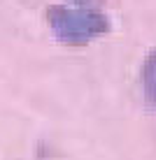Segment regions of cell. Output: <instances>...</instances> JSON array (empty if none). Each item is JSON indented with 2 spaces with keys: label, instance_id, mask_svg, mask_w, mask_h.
<instances>
[{
  "label": "cell",
  "instance_id": "cell-1",
  "mask_svg": "<svg viewBox=\"0 0 156 160\" xmlns=\"http://www.w3.org/2000/svg\"><path fill=\"white\" fill-rule=\"evenodd\" d=\"M47 26L58 42L70 47L89 44L96 37L110 32V19L93 7H70V5H51L47 7Z\"/></svg>",
  "mask_w": 156,
  "mask_h": 160
},
{
  "label": "cell",
  "instance_id": "cell-2",
  "mask_svg": "<svg viewBox=\"0 0 156 160\" xmlns=\"http://www.w3.org/2000/svg\"><path fill=\"white\" fill-rule=\"evenodd\" d=\"M140 84H142L147 102L156 109V49L147 53V58L140 68Z\"/></svg>",
  "mask_w": 156,
  "mask_h": 160
},
{
  "label": "cell",
  "instance_id": "cell-3",
  "mask_svg": "<svg viewBox=\"0 0 156 160\" xmlns=\"http://www.w3.org/2000/svg\"><path fill=\"white\" fill-rule=\"evenodd\" d=\"M70 2H79V5H86V2H98V0H70Z\"/></svg>",
  "mask_w": 156,
  "mask_h": 160
}]
</instances>
